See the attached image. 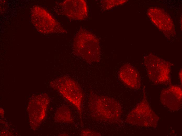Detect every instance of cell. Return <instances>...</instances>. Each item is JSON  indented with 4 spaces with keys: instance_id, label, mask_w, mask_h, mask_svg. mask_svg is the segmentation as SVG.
<instances>
[{
    "instance_id": "obj_3",
    "label": "cell",
    "mask_w": 182,
    "mask_h": 136,
    "mask_svg": "<svg viewBox=\"0 0 182 136\" xmlns=\"http://www.w3.org/2000/svg\"><path fill=\"white\" fill-rule=\"evenodd\" d=\"M144 64L150 80L156 84L170 85L172 64L152 54L145 56Z\"/></svg>"
},
{
    "instance_id": "obj_7",
    "label": "cell",
    "mask_w": 182,
    "mask_h": 136,
    "mask_svg": "<svg viewBox=\"0 0 182 136\" xmlns=\"http://www.w3.org/2000/svg\"><path fill=\"white\" fill-rule=\"evenodd\" d=\"M160 100L162 104L168 109L178 110L182 106L181 88L179 86L172 85L163 89L161 92Z\"/></svg>"
},
{
    "instance_id": "obj_11",
    "label": "cell",
    "mask_w": 182,
    "mask_h": 136,
    "mask_svg": "<svg viewBox=\"0 0 182 136\" xmlns=\"http://www.w3.org/2000/svg\"><path fill=\"white\" fill-rule=\"evenodd\" d=\"M81 136H99L100 134L97 133L87 130H83L81 132Z\"/></svg>"
},
{
    "instance_id": "obj_4",
    "label": "cell",
    "mask_w": 182,
    "mask_h": 136,
    "mask_svg": "<svg viewBox=\"0 0 182 136\" xmlns=\"http://www.w3.org/2000/svg\"><path fill=\"white\" fill-rule=\"evenodd\" d=\"M159 117L152 109L145 91L141 101L127 115L126 121L132 125L146 127H157Z\"/></svg>"
},
{
    "instance_id": "obj_8",
    "label": "cell",
    "mask_w": 182,
    "mask_h": 136,
    "mask_svg": "<svg viewBox=\"0 0 182 136\" xmlns=\"http://www.w3.org/2000/svg\"><path fill=\"white\" fill-rule=\"evenodd\" d=\"M121 81L129 87L139 89L141 85V78L138 71L129 64H126L120 68L118 73Z\"/></svg>"
},
{
    "instance_id": "obj_9",
    "label": "cell",
    "mask_w": 182,
    "mask_h": 136,
    "mask_svg": "<svg viewBox=\"0 0 182 136\" xmlns=\"http://www.w3.org/2000/svg\"><path fill=\"white\" fill-rule=\"evenodd\" d=\"M158 16L160 17V20L156 18L155 19H151L153 22L156 25L161 31L164 33L173 32L174 31V26L173 22L168 15L162 10L161 14V9H160V13L161 18L159 13L158 8H157Z\"/></svg>"
},
{
    "instance_id": "obj_1",
    "label": "cell",
    "mask_w": 182,
    "mask_h": 136,
    "mask_svg": "<svg viewBox=\"0 0 182 136\" xmlns=\"http://www.w3.org/2000/svg\"><path fill=\"white\" fill-rule=\"evenodd\" d=\"M89 104L92 115L96 120L113 122L118 121L120 118L122 107L113 99L91 93Z\"/></svg>"
},
{
    "instance_id": "obj_10",
    "label": "cell",
    "mask_w": 182,
    "mask_h": 136,
    "mask_svg": "<svg viewBox=\"0 0 182 136\" xmlns=\"http://www.w3.org/2000/svg\"><path fill=\"white\" fill-rule=\"evenodd\" d=\"M55 118L58 122L72 123L73 120L70 110L66 107L59 108L57 111Z\"/></svg>"
},
{
    "instance_id": "obj_2",
    "label": "cell",
    "mask_w": 182,
    "mask_h": 136,
    "mask_svg": "<svg viewBox=\"0 0 182 136\" xmlns=\"http://www.w3.org/2000/svg\"><path fill=\"white\" fill-rule=\"evenodd\" d=\"M73 43V51L77 55L89 63L99 61V41L93 34L81 29L75 36Z\"/></svg>"
},
{
    "instance_id": "obj_6",
    "label": "cell",
    "mask_w": 182,
    "mask_h": 136,
    "mask_svg": "<svg viewBox=\"0 0 182 136\" xmlns=\"http://www.w3.org/2000/svg\"><path fill=\"white\" fill-rule=\"evenodd\" d=\"M59 6L60 14L71 20H83L87 16V5L84 0H66Z\"/></svg>"
},
{
    "instance_id": "obj_12",
    "label": "cell",
    "mask_w": 182,
    "mask_h": 136,
    "mask_svg": "<svg viewBox=\"0 0 182 136\" xmlns=\"http://www.w3.org/2000/svg\"><path fill=\"white\" fill-rule=\"evenodd\" d=\"M179 76L180 82L182 83V70L181 69L179 72Z\"/></svg>"
},
{
    "instance_id": "obj_5",
    "label": "cell",
    "mask_w": 182,
    "mask_h": 136,
    "mask_svg": "<svg viewBox=\"0 0 182 136\" xmlns=\"http://www.w3.org/2000/svg\"><path fill=\"white\" fill-rule=\"evenodd\" d=\"M52 85L76 107L79 114L82 123L83 95L79 85L72 79L64 76L52 83Z\"/></svg>"
}]
</instances>
